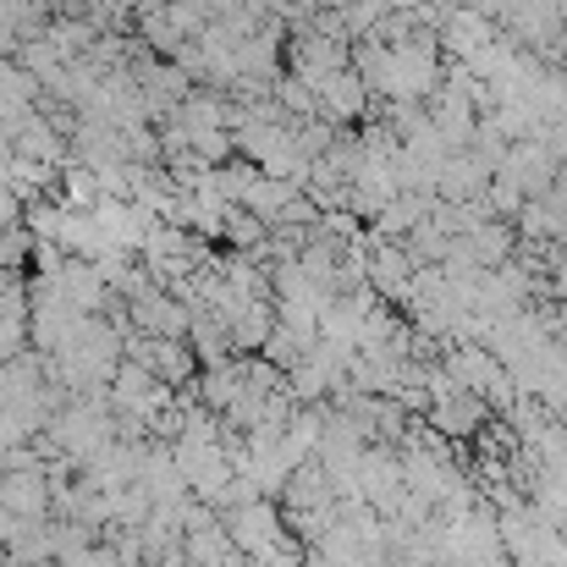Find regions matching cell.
I'll return each instance as SVG.
<instances>
[{
  "instance_id": "1",
  "label": "cell",
  "mask_w": 567,
  "mask_h": 567,
  "mask_svg": "<svg viewBox=\"0 0 567 567\" xmlns=\"http://www.w3.org/2000/svg\"><path fill=\"white\" fill-rule=\"evenodd\" d=\"M496 177H502V183H513L524 198H551V193H557V177H563V161H557V150H551L546 127H540L535 138H518V144L507 150V161H502V172H496Z\"/></svg>"
},
{
  "instance_id": "2",
  "label": "cell",
  "mask_w": 567,
  "mask_h": 567,
  "mask_svg": "<svg viewBox=\"0 0 567 567\" xmlns=\"http://www.w3.org/2000/svg\"><path fill=\"white\" fill-rule=\"evenodd\" d=\"M348 66H353V55H348V39H342L337 28L303 33V39L292 44V78H298V83H309V89L331 83V78H337V72H348Z\"/></svg>"
},
{
  "instance_id": "3",
  "label": "cell",
  "mask_w": 567,
  "mask_h": 567,
  "mask_svg": "<svg viewBox=\"0 0 567 567\" xmlns=\"http://www.w3.org/2000/svg\"><path fill=\"white\" fill-rule=\"evenodd\" d=\"M0 507L17 518V524H44L50 507H55V491H50V474L44 468H22V474H0Z\"/></svg>"
},
{
  "instance_id": "4",
  "label": "cell",
  "mask_w": 567,
  "mask_h": 567,
  "mask_svg": "<svg viewBox=\"0 0 567 567\" xmlns=\"http://www.w3.org/2000/svg\"><path fill=\"white\" fill-rule=\"evenodd\" d=\"M127 359L133 364H144L150 375L161 380V385H188L193 380V364H198V353H193V342H155V337H133L127 342Z\"/></svg>"
},
{
  "instance_id": "5",
  "label": "cell",
  "mask_w": 567,
  "mask_h": 567,
  "mask_svg": "<svg viewBox=\"0 0 567 567\" xmlns=\"http://www.w3.org/2000/svg\"><path fill=\"white\" fill-rule=\"evenodd\" d=\"M315 105H320V122H331V127H353V122H364V111H370V83L348 66V72H337L331 83L315 89Z\"/></svg>"
},
{
  "instance_id": "6",
  "label": "cell",
  "mask_w": 567,
  "mask_h": 567,
  "mask_svg": "<svg viewBox=\"0 0 567 567\" xmlns=\"http://www.w3.org/2000/svg\"><path fill=\"white\" fill-rule=\"evenodd\" d=\"M413 276H419V265L408 259V248L380 243L370 254V287H380L385 298H413Z\"/></svg>"
},
{
  "instance_id": "7",
  "label": "cell",
  "mask_w": 567,
  "mask_h": 567,
  "mask_svg": "<svg viewBox=\"0 0 567 567\" xmlns=\"http://www.w3.org/2000/svg\"><path fill=\"white\" fill-rule=\"evenodd\" d=\"M220 237H226L231 248H259V243H265V220H259V215H248V209L237 204V209H226Z\"/></svg>"
},
{
  "instance_id": "8",
  "label": "cell",
  "mask_w": 567,
  "mask_h": 567,
  "mask_svg": "<svg viewBox=\"0 0 567 567\" xmlns=\"http://www.w3.org/2000/svg\"><path fill=\"white\" fill-rule=\"evenodd\" d=\"M28 243H33V231H22V226H0V276L17 270V265L28 259Z\"/></svg>"
},
{
  "instance_id": "9",
  "label": "cell",
  "mask_w": 567,
  "mask_h": 567,
  "mask_svg": "<svg viewBox=\"0 0 567 567\" xmlns=\"http://www.w3.org/2000/svg\"><path fill=\"white\" fill-rule=\"evenodd\" d=\"M17 529H22V524H17V518H11V513L0 507V557L11 551V540H17Z\"/></svg>"
}]
</instances>
